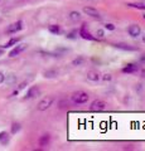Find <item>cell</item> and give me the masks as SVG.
Wrapping results in <instances>:
<instances>
[{"instance_id": "4316f807", "label": "cell", "mask_w": 145, "mask_h": 151, "mask_svg": "<svg viewBox=\"0 0 145 151\" xmlns=\"http://www.w3.org/2000/svg\"><path fill=\"white\" fill-rule=\"evenodd\" d=\"M104 79H105V81H111V74H105Z\"/></svg>"}, {"instance_id": "d6986e66", "label": "cell", "mask_w": 145, "mask_h": 151, "mask_svg": "<svg viewBox=\"0 0 145 151\" xmlns=\"http://www.w3.org/2000/svg\"><path fill=\"white\" fill-rule=\"evenodd\" d=\"M5 81H6V83H8V84H13V83H15L17 77H15L14 74H9L8 77L5 78Z\"/></svg>"}, {"instance_id": "1f68e13d", "label": "cell", "mask_w": 145, "mask_h": 151, "mask_svg": "<svg viewBox=\"0 0 145 151\" xmlns=\"http://www.w3.org/2000/svg\"><path fill=\"white\" fill-rule=\"evenodd\" d=\"M144 19H145V15H144Z\"/></svg>"}, {"instance_id": "4fadbf2b", "label": "cell", "mask_w": 145, "mask_h": 151, "mask_svg": "<svg viewBox=\"0 0 145 151\" xmlns=\"http://www.w3.org/2000/svg\"><path fill=\"white\" fill-rule=\"evenodd\" d=\"M48 30L52 33V34H56V35L62 33V29H61V27H59V25H54V24H53V25H49V27H48Z\"/></svg>"}, {"instance_id": "52a82bcc", "label": "cell", "mask_w": 145, "mask_h": 151, "mask_svg": "<svg viewBox=\"0 0 145 151\" xmlns=\"http://www.w3.org/2000/svg\"><path fill=\"white\" fill-rule=\"evenodd\" d=\"M79 35H81L83 39H87V40H96V37H93L90 32L86 30L85 24H83V27L81 28V30H79Z\"/></svg>"}, {"instance_id": "5bb4252c", "label": "cell", "mask_w": 145, "mask_h": 151, "mask_svg": "<svg viewBox=\"0 0 145 151\" xmlns=\"http://www.w3.org/2000/svg\"><path fill=\"white\" fill-rule=\"evenodd\" d=\"M50 141V136L49 135H43L42 137L39 139V146H47Z\"/></svg>"}, {"instance_id": "e0dca14e", "label": "cell", "mask_w": 145, "mask_h": 151, "mask_svg": "<svg viewBox=\"0 0 145 151\" xmlns=\"http://www.w3.org/2000/svg\"><path fill=\"white\" fill-rule=\"evenodd\" d=\"M57 74H58V72L56 69H49V70H45V72H44V77L45 78H53Z\"/></svg>"}, {"instance_id": "ffe728a7", "label": "cell", "mask_w": 145, "mask_h": 151, "mask_svg": "<svg viewBox=\"0 0 145 151\" xmlns=\"http://www.w3.org/2000/svg\"><path fill=\"white\" fill-rule=\"evenodd\" d=\"M18 42H19V38H13V39H10L5 45H4V48H9V47H12V45H14V44H17Z\"/></svg>"}, {"instance_id": "7a4b0ae2", "label": "cell", "mask_w": 145, "mask_h": 151, "mask_svg": "<svg viewBox=\"0 0 145 151\" xmlns=\"http://www.w3.org/2000/svg\"><path fill=\"white\" fill-rule=\"evenodd\" d=\"M23 29V22L22 20H18L15 23H13V24H10L8 28H6V33L8 34H14V33L19 32Z\"/></svg>"}, {"instance_id": "f546056e", "label": "cell", "mask_w": 145, "mask_h": 151, "mask_svg": "<svg viewBox=\"0 0 145 151\" xmlns=\"http://www.w3.org/2000/svg\"><path fill=\"white\" fill-rule=\"evenodd\" d=\"M1 53H3V50H1V49H0V55H1Z\"/></svg>"}, {"instance_id": "ac0fdd59", "label": "cell", "mask_w": 145, "mask_h": 151, "mask_svg": "<svg viewBox=\"0 0 145 151\" xmlns=\"http://www.w3.org/2000/svg\"><path fill=\"white\" fill-rule=\"evenodd\" d=\"M128 6H130V8H136V9H141V10H145V4H143V3H136V4H134V3H128Z\"/></svg>"}, {"instance_id": "603a6c76", "label": "cell", "mask_w": 145, "mask_h": 151, "mask_svg": "<svg viewBox=\"0 0 145 151\" xmlns=\"http://www.w3.org/2000/svg\"><path fill=\"white\" fill-rule=\"evenodd\" d=\"M76 34H77V32L73 30L72 33H69V34L67 35V38H69V39H74V38H76Z\"/></svg>"}, {"instance_id": "cb8c5ba5", "label": "cell", "mask_w": 145, "mask_h": 151, "mask_svg": "<svg viewBox=\"0 0 145 151\" xmlns=\"http://www.w3.org/2000/svg\"><path fill=\"white\" fill-rule=\"evenodd\" d=\"M105 28H106V29H109V30H114L115 29L114 24H111V23H107V24L105 25Z\"/></svg>"}, {"instance_id": "484cf974", "label": "cell", "mask_w": 145, "mask_h": 151, "mask_svg": "<svg viewBox=\"0 0 145 151\" xmlns=\"http://www.w3.org/2000/svg\"><path fill=\"white\" fill-rule=\"evenodd\" d=\"M4 81H5V76H4L1 72H0V84H1Z\"/></svg>"}, {"instance_id": "6da1fadb", "label": "cell", "mask_w": 145, "mask_h": 151, "mask_svg": "<svg viewBox=\"0 0 145 151\" xmlns=\"http://www.w3.org/2000/svg\"><path fill=\"white\" fill-rule=\"evenodd\" d=\"M88 98H90L88 93L79 91V92H76L72 96V101H73V103H76V105H82V103H86L88 101Z\"/></svg>"}, {"instance_id": "d4e9b609", "label": "cell", "mask_w": 145, "mask_h": 151, "mask_svg": "<svg viewBox=\"0 0 145 151\" xmlns=\"http://www.w3.org/2000/svg\"><path fill=\"white\" fill-rule=\"evenodd\" d=\"M96 35L99 38H102L105 35V33H104V30H102V29H99V30H97V33H96Z\"/></svg>"}, {"instance_id": "44dd1931", "label": "cell", "mask_w": 145, "mask_h": 151, "mask_svg": "<svg viewBox=\"0 0 145 151\" xmlns=\"http://www.w3.org/2000/svg\"><path fill=\"white\" fill-rule=\"evenodd\" d=\"M83 62H85V58H83V57H78V58L73 59L72 64H73V65H81Z\"/></svg>"}, {"instance_id": "8fae6325", "label": "cell", "mask_w": 145, "mask_h": 151, "mask_svg": "<svg viewBox=\"0 0 145 151\" xmlns=\"http://www.w3.org/2000/svg\"><path fill=\"white\" fill-rule=\"evenodd\" d=\"M116 48H119V49H123V50H138L136 47H133V45H130V44H126V43H116L115 44Z\"/></svg>"}, {"instance_id": "7c38bea8", "label": "cell", "mask_w": 145, "mask_h": 151, "mask_svg": "<svg viewBox=\"0 0 145 151\" xmlns=\"http://www.w3.org/2000/svg\"><path fill=\"white\" fill-rule=\"evenodd\" d=\"M9 140H10V136H9L8 132H5V131L0 132V144L1 145H8Z\"/></svg>"}, {"instance_id": "ba28073f", "label": "cell", "mask_w": 145, "mask_h": 151, "mask_svg": "<svg viewBox=\"0 0 145 151\" xmlns=\"http://www.w3.org/2000/svg\"><path fill=\"white\" fill-rule=\"evenodd\" d=\"M27 49V44H19V45H17L15 48H13V50L9 53V57H17L18 54H20L23 50H25Z\"/></svg>"}, {"instance_id": "f1b7e54d", "label": "cell", "mask_w": 145, "mask_h": 151, "mask_svg": "<svg viewBox=\"0 0 145 151\" xmlns=\"http://www.w3.org/2000/svg\"><path fill=\"white\" fill-rule=\"evenodd\" d=\"M143 40H144V43H145V34H143Z\"/></svg>"}, {"instance_id": "9a60e30c", "label": "cell", "mask_w": 145, "mask_h": 151, "mask_svg": "<svg viewBox=\"0 0 145 151\" xmlns=\"http://www.w3.org/2000/svg\"><path fill=\"white\" fill-rule=\"evenodd\" d=\"M87 78L90 79V81H99L100 76L97 72H95V70H90V72L87 73Z\"/></svg>"}, {"instance_id": "83f0119b", "label": "cell", "mask_w": 145, "mask_h": 151, "mask_svg": "<svg viewBox=\"0 0 145 151\" xmlns=\"http://www.w3.org/2000/svg\"><path fill=\"white\" fill-rule=\"evenodd\" d=\"M25 86H27V83L24 82V83H22L20 86H19V89H23V88H25Z\"/></svg>"}, {"instance_id": "277c9868", "label": "cell", "mask_w": 145, "mask_h": 151, "mask_svg": "<svg viewBox=\"0 0 145 151\" xmlns=\"http://www.w3.org/2000/svg\"><path fill=\"white\" fill-rule=\"evenodd\" d=\"M106 108V103L101 100H95L92 103H91V107L90 110L91 111H104Z\"/></svg>"}, {"instance_id": "4dcf8cb0", "label": "cell", "mask_w": 145, "mask_h": 151, "mask_svg": "<svg viewBox=\"0 0 145 151\" xmlns=\"http://www.w3.org/2000/svg\"><path fill=\"white\" fill-rule=\"evenodd\" d=\"M143 74H144V77H145V70H143Z\"/></svg>"}, {"instance_id": "8992f818", "label": "cell", "mask_w": 145, "mask_h": 151, "mask_svg": "<svg viewBox=\"0 0 145 151\" xmlns=\"http://www.w3.org/2000/svg\"><path fill=\"white\" fill-rule=\"evenodd\" d=\"M83 13H85V14H87V15H90V17H92V18L101 19L100 13L97 12L95 8H91V6H85V8H83Z\"/></svg>"}, {"instance_id": "9c48e42d", "label": "cell", "mask_w": 145, "mask_h": 151, "mask_svg": "<svg viewBox=\"0 0 145 151\" xmlns=\"http://www.w3.org/2000/svg\"><path fill=\"white\" fill-rule=\"evenodd\" d=\"M39 93H40L39 88L37 87V86H33V87H30V88H29V91L27 92L25 98H35V97H38V96H39Z\"/></svg>"}, {"instance_id": "30bf717a", "label": "cell", "mask_w": 145, "mask_h": 151, "mask_svg": "<svg viewBox=\"0 0 145 151\" xmlns=\"http://www.w3.org/2000/svg\"><path fill=\"white\" fill-rule=\"evenodd\" d=\"M139 70V65L138 64H128L126 67L123 68V72L124 73H135V72H138Z\"/></svg>"}, {"instance_id": "2e32d148", "label": "cell", "mask_w": 145, "mask_h": 151, "mask_svg": "<svg viewBox=\"0 0 145 151\" xmlns=\"http://www.w3.org/2000/svg\"><path fill=\"white\" fill-rule=\"evenodd\" d=\"M69 19H71L72 22H79L81 20V14H79L78 12H71L69 13Z\"/></svg>"}, {"instance_id": "3957f363", "label": "cell", "mask_w": 145, "mask_h": 151, "mask_svg": "<svg viewBox=\"0 0 145 151\" xmlns=\"http://www.w3.org/2000/svg\"><path fill=\"white\" fill-rule=\"evenodd\" d=\"M53 103V98L52 97H44L39 103H38V110L39 111H45L47 108H49Z\"/></svg>"}, {"instance_id": "7402d4cb", "label": "cell", "mask_w": 145, "mask_h": 151, "mask_svg": "<svg viewBox=\"0 0 145 151\" xmlns=\"http://www.w3.org/2000/svg\"><path fill=\"white\" fill-rule=\"evenodd\" d=\"M20 131V125L19 124H13L12 126V134H17Z\"/></svg>"}, {"instance_id": "5b68a950", "label": "cell", "mask_w": 145, "mask_h": 151, "mask_svg": "<svg viewBox=\"0 0 145 151\" xmlns=\"http://www.w3.org/2000/svg\"><path fill=\"white\" fill-rule=\"evenodd\" d=\"M128 33L133 38H136V37H139L140 34H141V29H140V27L138 24H131L128 28Z\"/></svg>"}]
</instances>
